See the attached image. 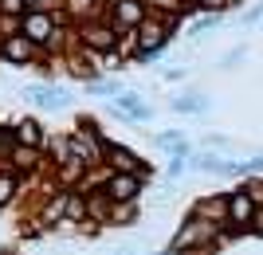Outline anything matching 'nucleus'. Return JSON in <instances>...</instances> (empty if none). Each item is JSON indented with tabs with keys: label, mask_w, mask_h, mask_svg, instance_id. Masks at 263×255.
I'll list each match as a JSON object with an SVG mask.
<instances>
[{
	"label": "nucleus",
	"mask_w": 263,
	"mask_h": 255,
	"mask_svg": "<svg viewBox=\"0 0 263 255\" xmlns=\"http://www.w3.org/2000/svg\"><path fill=\"white\" fill-rule=\"evenodd\" d=\"M220 240H224V228H216V224H209V220H200V216L189 212L185 224L177 228V236L169 240V247L161 255H209Z\"/></svg>",
	"instance_id": "1"
},
{
	"label": "nucleus",
	"mask_w": 263,
	"mask_h": 255,
	"mask_svg": "<svg viewBox=\"0 0 263 255\" xmlns=\"http://www.w3.org/2000/svg\"><path fill=\"white\" fill-rule=\"evenodd\" d=\"M75 32H79V51H87L90 59H99V55H118L122 35H118V32H114V28L106 24V16H99V20H87V24H79Z\"/></svg>",
	"instance_id": "2"
},
{
	"label": "nucleus",
	"mask_w": 263,
	"mask_h": 255,
	"mask_svg": "<svg viewBox=\"0 0 263 255\" xmlns=\"http://www.w3.org/2000/svg\"><path fill=\"white\" fill-rule=\"evenodd\" d=\"M169 35H173V28H169L161 16H149V20L134 32V63H149L154 55H161L165 47H169Z\"/></svg>",
	"instance_id": "3"
},
{
	"label": "nucleus",
	"mask_w": 263,
	"mask_h": 255,
	"mask_svg": "<svg viewBox=\"0 0 263 255\" xmlns=\"http://www.w3.org/2000/svg\"><path fill=\"white\" fill-rule=\"evenodd\" d=\"M63 24H67L63 8H59V12H28V16H20V35H28V40L44 51L55 35H59Z\"/></svg>",
	"instance_id": "4"
},
{
	"label": "nucleus",
	"mask_w": 263,
	"mask_h": 255,
	"mask_svg": "<svg viewBox=\"0 0 263 255\" xmlns=\"http://www.w3.org/2000/svg\"><path fill=\"white\" fill-rule=\"evenodd\" d=\"M255 208H259V204L252 200L248 185H236V189L228 192V228H224V240H228V236H248L252 232Z\"/></svg>",
	"instance_id": "5"
},
{
	"label": "nucleus",
	"mask_w": 263,
	"mask_h": 255,
	"mask_svg": "<svg viewBox=\"0 0 263 255\" xmlns=\"http://www.w3.org/2000/svg\"><path fill=\"white\" fill-rule=\"evenodd\" d=\"M102 16H106V24L118 35H126V32H138V28L149 20V8H145V0H114Z\"/></svg>",
	"instance_id": "6"
},
{
	"label": "nucleus",
	"mask_w": 263,
	"mask_h": 255,
	"mask_svg": "<svg viewBox=\"0 0 263 255\" xmlns=\"http://www.w3.org/2000/svg\"><path fill=\"white\" fill-rule=\"evenodd\" d=\"M0 59L12 63V67H40V63H47V55L20 32L16 35H0Z\"/></svg>",
	"instance_id": "7"
},
{
	"label": "nucleus",
	"mask_w": 263,
	"mask_h": 255,
	"mask_svg": "<svg viewBox=\"0 0 263 255\" xmlns=\"http://www.w3.org/2000/svg\"><path fill=\"white\" fill-rule=\"evenodd\" d=\"M106 169L110 173H134V177H142V181L154 177V165L142 161L130 145H122V142H106Z\"/></svg>",
	"instance_id": "8"
},
{
	"label": "nucleus",
	"mask_w": 263,
	"mask_h": 255,
	"mask_svg": "<svg viewBox=\"0 0 263 255\" xmlns=\"http://www.w3.org/2000/svg\"><path fill=\"white\" fill-rule=\"evenodd\" d=\"M24 99L44 114H59L67 106V90L55 87V83H28V87H24Z\"/></svg>",
	"instance_id": "9"
},
{
	"label": "nucleus",
	"mask_w": 263,
	"mask_h": 255,
	"mask_svg": "<svg viewBox=\"0 0 263 255\" xmlns=\"http://www.w3.org/2000/svg\"><path fill=\"white\" fill-rule=\"evenodd\" d=\"M110 110L118 114L122 122H149L154 118V102H145L138 90H122L118 99H110Z\"/></svg>",
	"instance_id": "10"
},
{
	"label": "nucleus",
	"mask_w": 263,
	"mask_h": 255,
	"mask_svg": "<svg viewBox=\"0 0 263 255\" xmlns=\"http://www.w3.org/2000/svg\"><path fill=\"white\" fill-rule=\"evenodd\" d=\"M102 189H106V197L114 204H138L142 200V177H134V173H110Z\"/></svg>",
	"instance_id": "11"
},
{
	"label": "nucleus",
	"mask_w": 263,
	"mask_h": 255,
	"mask_svg": "<svg viewBox=\"0 0 263 255\" xmlns=\"http://www.w3.org/2000/svg\"><path fill=\"white\" fill-rule=\"evenodd\" d=\"M71 197H75V192H67V189H47V200H44V208H40V216H35V224H40V228H55V224H67V208H71Z\"/></svg>",
	"instance_id": "12"
},
{
	"label": "nucleus",
	"mask_w": 263,
	"mask_h": 255,
	"mask_svg": "<svg viewBox=\"0 0 263 255\" xmlns=\"http://www.w3.org/2000/svg\"><path fill=\"white\" fill-rule=\"evenodd\" d=\"M193 216H200V220L216 224V228H228V192H216V197H200L193 200Z\"/></svg>",
	"instance_id": "13"
},
{
	"label": "nucleus",
	"mask_w": 263,
	"mask_h": 255,
	"mask_svg": "<svg viewBox=\"0 0 263 255\" xmlns=\"http://www.w3.org/2000/svg\"><path fill=\"white\" fill-rule=\"evenodd\" d=\"M154 145L169 153V161H189L193 157V145L185 142V130H161L154 138Z\"/></svg>",
	"instance_id": "14"
},
{
	"label": "nucleus",
	"mask_w": 263,
	"mask_h": 255,
	"mask_svg": "<svg viewBox=\"0 0 263 255\" xmlns=\"http://www.w3.org/2000/svg\"><path fill=\"white\" fill-rule=\"evenodd\" d=\"M12 138H16V145H28V149H40V153H44V145H47V133L35 118H20V122L12 126Z\"/></svg>",
	"instance_id": "15"
},
{
	"label": "nucleus",
	"mask_w": 263,
	"mask_h": 255,
	"mask_svg": "<svg viewBox=\"0 0 263 255\" xmlns=\"http://www.w3.org/2000/svg\"><path fill=\"white\" fill-rule=\"evenodd\" d=\"M83 197H87V224H110V216H114V200L106 197V189L83 192Z\"/></svg>",
	"instance_id": "16"
},
{
	"label": "nucleus",
	"mask_w": 263,
	"mask_h": 255,
	"mask_svg": "<svg viewBox=\"0 0 263 255\" xmlns=\"http://www.w3.org/2000/svg\"><path fill=\"white\" fill-rule=\"evenodd\" d=\"M99 12H102V4L99 0H63V16H67V24H87V20H99Z\"/></svg>",
	"instance_id": "17"
},
{
	"label": "nucleus",
	"mask_w": 263,
	"mask_h": 255,
	"mask_svg": "<svg viewBox=\"0 0 263 255\" xmlns=\"http://www.w3.org/2000/svg\"><path fill=\"white\" fill-rule=\"evenodd\" d=\"M189 169L197 173H216V177H232V161L220 153H193L189 157Z\"/></svg>",
	"instance_id": "18"
},
{
	"label": "nucleus",
	"mask_w": 263,
	"mask_h": 255,
	"mask_svg": "<svg viewBox=\"0 0 263 255\" xmlns=\"http://www.w3.org/2000/svg\"><path fill=\"white\" fill-rule=\"evenodd\" d=\"M8 161H12V173H16V177H20V173H28V177H32L35 165H40V149H28V145H12Z\"/></svg>",
	"instance_id": "19"
},
{
	"label": "nucleus",
	"mask_w": 263,
	"mask_h": 255,
	"mask_svg": "<svg viewBox=\"0 0 263 255\" xmlns=\"http://www.w3.org/2000/svg\"><path fill=\"white\" fill-rule=\"evenodd\" d=\"M145 8H149V16H161V20H169V16H189V12H197L193 4H185V0H145Z\"/></svg>",
	"instance_id": "20"
},
{
	"label": "nucleus",
	"mask_w": 263,
	"mask_h": 255,
	"mask_svg": "<svg viewBox=\"0 0 263 255\" xmlns=\"http://www.w3.org/2000/svg\"><path fill=\"white\" fill-rule=\"evenodd\" d=\"M177 114H209V94H177L173 102H169Z\"/></svg>",
	"instance_id": "21"
},
{
	"label": "nucleus",
	"mask_w": 263,
	"mask_h": 255,
	"mask_svg": "<svg viewBox=\"0 0 263 255\" xmlns=\"http://www.w3.org/2000/svg\"><path fill=\"white\" fill-rule=\"evenodd\" d=\"M16 192H20V177H16L12 169H0V212L16 200Z\"/></svg>",
	"instance_id": "22"
},
{
	"label": "nucleus",
	"mask_w": 263,
	"mask_h": 255,
	"mask_svg": "<svg viewBox=\"0 0 263 255\" xmlns=\"http://www.w3.org/2000/svg\"><path fill=\"white\" fill-rule=\"evenodd\" d=\"M87 94H106V99H118V94H122V83H114V79H95V83H87Z\"/></svg>",
	"instance_id": "23"
},
{
	"label": "nucleus",
	"mask_w": 263,
	"mask_h": 255,
	"mask_svg": "<svg viewBox=\"0 0 263 255\" xmlns=\"http://www.w3.org/2000/svg\"><path fill=\"white\" fill-rule=\"evenodd\" d=\"M67 224H87V197L75 192L71 197V208H67Z\"/></svg>",
	"instance_id": "24"
},
{
	"label": "nucleus",
	"mask_w": 263,
	"mask_h": 255,
	"mask_svg": "<svg viewBox=\"0 0 263 255\" xmlns=\"http://www.w3.org/2000/svg\"><path fill=\"white\" fill-rule=\"evenodd\" d=\"M197 12H204V16H224L228 12V0H189Z\"/></svg>",
	"instance_id": "25"
},
{
	"label": "nucleus",
	"mask_w": 263,
	"mask_h": 255,
	"mask_svg": "<svg viewBox=\"0 0 263 255\" xmlns=\"http://www.w3.org/2000/svg\"><path fill=\"white\" fill-rule=\"evenodd\" d=\"M0 16H8V20L28 16V0H0Z\"/></svg>",
	"instance_id": "26"
},
{
	"label": "nucleus",
	"mask_w": 263,
	"mask_h": 255,
	"mask_svg": "<svg viewBox=\"0 0 263 255\" xmlns=\"http://www.w3.org/2000/svg\"><path fill=\"white\" fill-rule=\"evenodd\" d=\"M134 220H138V204H114L110 224H134Z\"/></svg>",
	"instance_id": "27"
},
{
	"label": "nucleus",
	"mask_w": 263,
	"mask_h": 255,
	"mask_svg": "<svg viewBox=\"0 0 263 255\" xmlns=\"http://www.w3.org/2000/svg\"><path fill=\"white\" fill-rule=\"evenodd\" d=\"M12 145H16V138H12V126H0V161H8Z\"/></svg>",
	"instance_id": "28"
},
{
	"label": "nucleus",
	"mask_w": 263,
	"mask_h": 255,
	"mask_svg": "<svg viewBox=\"0 0 263 255\" xmlns=\"http://www.w3.org/2000/svg\"><path fill=\"white\" fill-rule=\"evenodd\" d=\"M220 24H224V16H204V20L193 28V35H204V32H212V28H220Z\"/></svg>",
	"instance_id": "29"
},
{
	"label": "nucleus",
	"mask_w": 263,
	"mask_h": 255,
	"mask_svg": "<svg viewBox=\"0 0 263 255\" xmlns=\"http://www.w3.org/2000/svg\"><path fill=\"white\" fill-rule=\"evenodd\" d=\"M263 20V4H252V8L243 12V24H259Z\"/></svg>",
	"instance_id": "30"
},
{
	"label": "nucleus",
	"mask_w": 263,
	"mask_h": 255,
	"mask_svg": "<svg viewBox=\"0 0 263 255\" xmlns=\"http://www.w3.org/2000/svg\"><path fill=\"white\" fill-rule=\"evenodd\" d=\"M248 192H252L255 204H263V181H248Z\"/></svg>",
	"instance_id": "31"
},
{
	"label": "nucleus",
	"mask_w": 263,
	"mask_h": 255,
	"mask_svg": "<svg viewBox=\"0 0 263 255\" xmlns=\"http://www.w3.org/2000/svg\"><path fill=\"white\" fill-rule=\"evenodd\" d=\"M185 165H189V161H169V165H165V173H169V177H181V173H185Z\"/></svg>",
	"instance_id": "32"
},
{
	"label": "nucleus",
	"mask_w": 263,
	"mask_h": 255,
	"mask_svg": "<svg viewBox=\"0 0 263 255\" xmlns=\"http://www.w3.org/2000/svg\"><path fill=\"white\" fill-rule=\"evenodd\" d=\"M252 232H255V236H263V204L255 208V216H252Z\"/></svg>",
	"instance_id": "33"
},
{
	"label": "nucleus",
	"mask_w": 263,
	"mask_h": 255,
	"mask_svg": "<svg viewBox=\"0 0 263 255\" xmlns=\"http://www.w3.org/2000/svg\"><path fill=\"white\" fill-rule=\"evenodd\" d=\"M243 59V47H236V51H228V55H224V67H232V63H240Z\"/></svg>",
	"instance_id": "34"
},
{
	"label": "nucleus",
	"mask_w": 263,
	"mask_h": 255,
	"mask_svg": "<svg viewBox=\"0 0 263 255\" xmlns=\"http://www.w3.org/2000/svg\"><path fill=\"white\" fill-rule=\"evenodd\" d=\"M177 79H185V71H181V67H173V71H165V83H177Z\"/></svg>",
	"instance_id": "35"
},
{
	"label": "nucleus",
	"mask_w": 263,
	"mask_h": 255,
	"mask_svg": "<svg viewBox=\"0 0 263 255\" xmlns=\"http://www.w3.org/2000/svg\"><path fill=\"white\" fill-rule=\"evenodd\" d=\"M114 255H134V251H130V247H122V251H114Z\"/></svg>",
	"instance_id": "36"
},
{
	"label": "nucleus",
	"mask_w": 263,
	"mask_h": 255,
	"mask_svg": "<svg viewBox=\"0 0 263 255\" xmlns=\"http://www.w3.org/2000/svg\"><path fill=\"white\" fill-rule=\"evenodd\" d=\"M28 4H44V0H28Z\"/></svg>",
	"instance_id": "37"
}]
</instances>
